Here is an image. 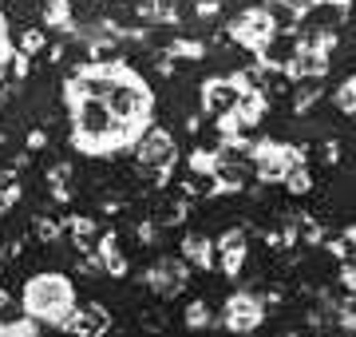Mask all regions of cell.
<instances>
[{
  "label": "cell",
  "instance_id": "6da1fadb",
  "mask_svg": "<svg viewBox=\"0 0 356 337\" xmlns=\"http://www.w3.org/2000/svg\"><path fill=\"white\" fill-rule=\"evenodd\" d=\"M64 104L67 119H72V143L83 155H115V151H127L139 143V135L123 127L99 95H79V91L64 88Z\"/></svg>",
  "mask_w": 356,
  "mask_h": 337
},
{
  "label": "cell",
  "instance_id": "7a4b0ae2",
  "mask_svg": "<svg viewBox=\"0 0 356 337\" xmlns=\"http://www.w3.org/2000/svg\"><path fill=\"white\" fill-rule=\"evenodd\" d=\"M76 285L67 274H56V270H44V274H32L20 290V310L32 318V322H44V325H64L67 313L76 310Z\"/></svg>",
  "mask_w": 356,
  "mask_h": 337
},
{
  "label": "cell",
  "instance_id": "3957f363",
  "mask_svg": "<svg viewBox=\"0 0 356 337\" xmlns=\"http://www.w3.org/2000/svg\"><path fill=\"white\" fill-rule=\"evenodd\" d=\"M135 159H139L143 171H151V175H154V187H166L170 167H175V159H178L175 135L163 131V127H147V135L135 143Z\"/></svg>",
  "mask_w": 356,
  "mask_h": 337
},
{
  "label": "cell",
  "instance_id": "277c9868",
  "mask_svg": "<svg viewBox=\"0 0 356 337\" xmlns=\"http://www.w3.org/2000/svg\"><path fill=\"white\" fill-rule=\"evenodd\" d=\"M226 36L238 40V44L250 48V52H261L269 40L277 36V28H273V20H269V13L261 8V4H250V8H242V13L226 24Z\"/></svg>",
  "mask_w": 356,
  "mask_h": 337
},
{
  "label": "cell",
  "instance_id": "5b68a950",
  "mask_svg": "<svg viewBox=\"0 0 356 337\" xmlns=\"http://www.w3.org/2000/svg\"><path fill=\"white\" fill-rule=\"evenodd\" d=\"M297 147L293 143H281V139H261L254 143V167H257V179L261 182H281L285 171L297 163Z\"/></svg>",
  "mask_w": 356,
  "mask_h": 337
},
{
  "label": "cell",
  "instance_id": "8992f818",
  "mask_svg": "<svg viewBox=\"0 0 356 337\" xmlns=\"http://www.w3.org/2000/svg\"><path fill=\"white\" fill-rule=\"evenodd\" d=\"M266 318V306L254 290H242V294H229L226 306H222V325L229 334H254Z\"/></svg>",
  "mask_w": 356,
  "mask_h": 337
},
{
  "label": "cell",
  "instance_id": "52a82bcc",
  "mask_svg": "<svg viewBox=\"0 0 356 337\" xmlns=\"http://www.w3.org/2000/svg\"><path fill=\"white\" fill-rule=\"evenodd\" d=\"M242 95H245V91L238 88L229 76L202 79V107H206V116H210V123H222V119L234 116L238 104H242Z\"/></svg>",
  "mask_w": 356,
  "mask_h": 337
},
{
  "label": "cell",
  "instance_id": "ba28073f",
  "mask_svg": "<svg viewBox=\"0 0 356 337\" xmlns=\"http://www.w3.org/2000/svg\"><path fill=\"white\" fill-rule=\"evenodd\" d=\"M111 310L103 301H79L76 310L67 313V322L60 325L67 337H107L111 334Z\"/></svg>",
  "mask_w": 356,
  "mask_h": 337
},
{
  "label": "cell",
  "instance_id": "9c48e42d",
  "mask_svg": "<svg viewBox=\"0 0 356 337\" xmlns=\"http://www.w3.org/2000/svg\"><path fill=\"white\" fill-rule=\"evenodd\" d=\"M143 282L151 285L159 298H178V294L191 285V266L182 258H159L154 266H147Z\"/></svg>",
  "mask_w": 356,
  "mask_h": 337
},
{
  "label": "cell",
  "instance_id": "30bf717a",
  "mask_svg": "<svg viewBox=\"0 0 356 337\" xmlns=\"http://www.w3.org/2000/svg\"><path fill=\"white\" fill-rule=\"evenodd\" d=\"M178 258L186 262L191 270H218V250H214V242H210L206 234H186Z\"/></svg>",
  "mask_w": 356,
  "mask_h": 337
},
{
  "label": "cell",
  "instance_id": "8fae6325",
  "mask_svg": "<svg viewBox=\"0 0 356 337\" xmlns=\"http://www.w3.org/2000/svg\"><path fill=\"white\" fill-rule=\"evenodd\" d=\"M95 254H99V262H103V274H115V278L127 274V254H123V246H119L115 234H103L99 242H95Z\"/></svg>",
  "mask_w": 356,
  "mask_h": 337
},
{
  "label": "cell",
  "instance_id": "7c38bea8",
  "mask_svg": "<svg viewBox=\"0 0 356 337\" xmlns=\"http://www.w3.org/2000/svg\"><path fill=\"white\" fill-rule=\"evenodd\" d=\"M281 187H285L289 195H309V191H313V171H309V163H305V151H301V155H297V163L285 171Z\"/></svg>",
  "mask_w": 356,
  "mask_h": 337
},
{
  "label": "cell",
  "instance_id": "4fadbf2b",
  "mask_svg": "<svg viewBox=\"0 0 356 337\" xmlns=\"http://www.w3.org/2000/svg\"><path fill=\"white\" fill-rule=\"evenodd\" d=\"M321 79H301V84H293V111L297 116H309L313 111V104L321 100Z\"/></svg>",
  "mask_w": 356,
  "mask_h": 337
},
{
  "label": "cell",
  "instance_id": "5bb4252c",
  "mask_svg": "<svg viewBox=\"0 0 356 337\" xmlns=\"http://www.w3.org/2000/svg\"><path fill=\"white\" fill-rule=\"evenodd\" d=\"M332 104H337V111L348 119H356V72L348 79H344L341 88H337V95H332Z\"/></svg>",
  "mask_w": 356,
  "mask_h": 337
},
{
  "label": "cell",
  "instance_id": "9a60e30c",
  "mask_svg": "<svg viewBox=\"0 0 356 337\" xmlns=\"http://www.w3.org/2000/svg\"><path fill=\"white\" fill-rule=\"evenodd\" d=\"M44 24L48 28H72V4L67 0H48V8H44Z\"/></svg>",
  "mask_w": 356,
  "mask_h": 337
},
{
  "label": "cell",
  "instance_id": "2e32d148",
  "mask_svg": "<svg viewBox=\"0 0 356 337\" xmlns=\"http://www.w3.org/2000/svg\"><path fill=\"white\" fill-rule=\"evenodd\" d=\"M166 52L175 56V60H202V56H206V44H202V40H194V36H186V40H175Z\"/></svg>",
  "mask_w": 356,
  "mask_h": 337
},
{
  "label": "cell",
  "instance_id": "e0dca14e",
  "mask_svg": "<svg viewBox=\"0 0 356 337\" xmlns=\"http://www.w3.org/2000/svg\"><path fill=\"white\" fill-rule=\"evenodd\" d=\"M186 325H191V329H206V325H214V313H210V301H191V306H186Z\"/></svg>",
  "mask_w": 356,
  "mask_h": 337
},
{
  "label": "cell",
  "instance_id": "ac0fdd59",
  "mask_svg": "<svg viewBox=\"0 0 356 337\" xmlns=\"http://www.w3.org/2000/svg\"><path fill=\"white\" fill-rule=\"evenodd\" d=\"M44 48V28H28L20 36V56H36Z\"/></svg>",
  "mask_w": 356,
  "mask_h": 337
},
{
  "label": "cell",
  "instance_id": "d6986e66",
  "mask_svg": "<svg viewBox=\"0 0 356 337\" xmlns=\"http://www.w3.org/2000/svg\"><path fill=\"white\" fill-rule=\"evenodd\" d=\"M281 4H289V8H293L297 16H305V13H317L325 0H281Z\"/></svg>",
  "mask_w": 356,
  "mask_h": 337
}]
</instances>
